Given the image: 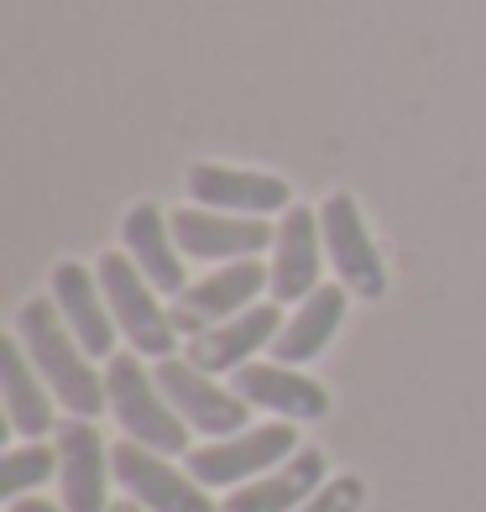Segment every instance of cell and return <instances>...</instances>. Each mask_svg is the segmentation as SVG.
<instances>
[{
	"label": "cell",
	"mask_w": 486,
	"mask_h": 512,
	"mask_svg": "<svg viewBox=\"0 0 486 512\" xmlns=\"http://www.w3.org/2000/svg\"><path fill=\"white\" fill-rule=\"evenodd\" d=\"M345 298H351L345 283H319L304 304H293V314L283 319V330L272 340V361H283V366L314 361L345 324Z\"/></svg>",
	"instance_id": "cell-18"
},
{
	"label": "cell",
	"mask_w": 486,
	"mask_h": 512,
	"mask_svg": "<svg viewBox=\"0 0 486 512\" xmlns=\"http://www.w3.org/2000/svg\"><path fill=\"white\" fill-rule=\"evenodd\" d=\"M110 512H147V507H142V502H115Z\"/></svg>",
	"instance_id": "cell-23"
},
{
	"label": "cell",
	"mask_w": 486,
	"mask_h": 512,
	"mask_svg": "<svg viewBox=\"0 0 486 512\" xmlns=\"http://www.w3.org/2000/svg\"><path fill=\"white\" fill-rule=\"evenodd\" d=\"M152 377H157V387L168 392V403L178 408V418H183V424H189L194 434H215V439H225V434L251 429V424H246V418H251V403L241 398L236 387H220L210 371H199L189 356L157 361V366H152Z\"/></svg>",
	"instance_id": "cell-5"
},
{
	"label": "cell",
	"mask_w": 486,
	"mask_h": 512,
	"mask_svg": "<svg viewBox=\"0 0 486 512\" xmlns=\"http://www.w3.org/2000/svg\"><path fill=\"white\" fill-rule=\"evenodd\" d=\"M324 481H330V465H324L319 450L304 445L293 460L277 465V471H267V476H257V481L236 486V492L220 502V512H298Z\"/></svg>",
	"instance_id": "cell-16"
},
{
	"label": "cell",
	"mask_w": 486,
	"mask_h": 512,
	"mask_svg": "<svg viewBox=\"0 0 486 512\" xmlns=\"http://www.w3.org/2000/svg\"><path fill=\"white\" fill-rule=\"evenodd\" d=\"M110 450L95 429V418L68 413L58 424V492L68 512H110L105 486H110Z\"/></svg>",
	"instance_id": "cell-11"
},
{
	"label": "cell",
	"mask_w": 486,
	"mask_h": 512,
	"mask_svg": "<svg viewBox=\"0 0 486 512\" xmlns=\"http://www.w3.org/2000/svg\"><path fill=\"white\" fill-rule=\"evenodd\" d=\"M277 330H283V309L277 304H251L236 319L210 324L204 335H194L189 340V361L199 371H210V377H220V371H241L257 351H272Z\"/></svg>",
	"instance_id": "cell-15"
},
{
	"label": "cell",
	"mask_w": 486,
	"mask_h": 512,
	"mask_svg": "<svg viewBox=\"0 0 486 512\" xmlns=\"http://www.w3.org/2000/svg\"><path fill=\"white\" fill-rule=\"evenodd\" d=\"M48 476H58V450H48L42 439L16 445V450H6V460H0V497L16 502V497L37 492Z\"/></svg>",
	"instance_id": "cell-20"
},
{
	"label": "cell",
	"mask_w": 486,
	"mask_h": 512,
	"mask_svg": "<svg viewBox=\"0 0 486 512\" xmlns=\"http://www.w3.org/2000/svg\"><path fill=\"white\" fill-rule=\"evenodd\" d=\"M319 267H324V230L319 215L304 204H293L277 220V241H272V304H304L319 288Z\"/></svg>",
	"instance_id": "cell-12"
},
{
	"label": "cell",
	"mask_w": 486,
	"mask_h": 512,
	"mask_svg": "<svg viewBox=\"0 0 486 512\" xmlns=\"http://www.w3.org/2000/svg\"><path fill=\"white\" fill-rule=\"evenodd\" d=\"M11 512H68V507H53V502H42V497H16V502H6Z\"/></svg>",
	"instance_id": "cell-22"
},
{
	"label": "cell",
	"mask_w": 486,
	"mask_h": 512,
	"mask_svg": "<svg viewBox=\"0 0 486 512\" xmlns=\"http://www.w3.org/2000/svg\"><path fill=\"white\" fill-rule=\"evenodd\" d=\"M100 288L110 298V314L121 324V335L136 356H152V361H168L178 351V324H173V309H162V293L142 277V267L131 262L126 251H105L100 262Z\"/></svg>",
	"instance_id": "cell-3"
},
{
	"label": "cell",
	"mask_w": 486,
	"mask_h": 512,
	"mask_svg": "<svg viewBox=\"0 0 486 512\" xmlns=\"http://www.w3.org/2000/svg\"><path fill=\"white\" fill-rule=\"evenodd\" d=\"M361 502H366L361 476H330L298 512H361Z\"/></svg>",
	"instance_id": "cell-21"
},
{
	"label": "cell",
	"mask_w": 486,
	"mask_h": 512,
	"mask_svg": "<svg viewBox=\"0 0 486 512\" xmlns=\"http://www.w3.org/2000/svg\"><path fill=\"white\" fill-rule=\"evenodd\" d=\"M189 199L204 209H225V215H288L293 189L277 173L257 168H225V162H194L189 168Z\"/></svg>",
	"instance_id": "cell-10"
},
{
	"label": "cell",
	"mask_w": 486,
	"mask_h": 512,
	"mask_svg": "<svg viewBox=\"0 0 486 512\" xmlns=\"http://www.w3.org/2000/svg\"><path fill=\"white\" fill-rule=\"evenodd\" d=\"M16 340L27 345V356H32V366L42 371V382L53 387V398L74 413V418H95V413H105L110 408V392H105V371H95L79 345V335L63 324V314H58V304L53 298H27L21 304V314H16Z\"/></svg>",
	"instance_id": "cell-1"
},
{
	"label": "cell",
	"mask_w": 486,
	"mask_h": 512,
	"mask_svg": "<svg viewBox=\"0 0 486 512\" xmlns=\"http://www.w3.org/2000/svg\"><path fill=\"white\" fill-rule=\"evenodd\" d=\"M0 398H6V418L16 434L27 439H42L53 434V387L42 382V371L32 366L27 345L21 340H6L0 345Z\"/></svg>",
	"instance_id": "cell-19"
},
{
	"label": "cell",
	"mask_w": 486,
	"mask_h": 512,
	"mask_svg": "<svg viewBox=\"0 0 486 512\" xmlns=\"http://www.w3.org/2000/svg\"><path fill=\"white\" fill-rule=\"evenodd\" d=\"M319 230H324V256L335 262V277L351 288V298L377 304L387 293V267H382L372 230L361 220V204L351 194H330L319 204Z\"/></svg>",
	"instance_id": "cell-6"
},
{
	"label": "cell",
	"mask_w": 486,
	"mask_h": 512,
	"mask_svg": "<svg viewBox=\"0 0 486 512\" xmlns=\"http://www.w3.org/2000/svg\"><path fill=\"white\" fill-rule=\"evenodd\" d=\"M53 304H58L63 324L79 335V345L89 356H95V361L115 356V335H121V324H115V314H110L100 272H89L84 262H58L53 267Z\"/></svg>",
	"instance_id": "cell-13"
},
{
	"label": "cell",
	"mask_w": 486,
	"mask_h": 512,
	"mask_svg": "<svg viewBox=\"0 0 486 512\" xmlns=\"http://www.w3.org/2000/svg\"><path fill=\"white\" fill-rule=\"evenodd\" d=\"M298 450V434L288 418H272V424H257V429H241V434H225V439H210V445L189 450V476L199 486H246L267 471H277L283 460H293Z\"/></svg>",
	"instance_id": "cell-4"
},
{
	"label": "cell",
	"mask_w": 486,
	"mask_h": 512,
	"mask_svg": "<svg viewBox=\"0 0 486 512\" xmlns=\"http://www.w3.org/2000/svg\"><path fill=\"white\" fill-rule=\"evenodd\" d=\"M230 387L241 392L251 408H267L288 424H314V418L330 413V392H324L314 377H304L298 366L283 361H246L241 371H230Z\"/></svg>",
	"instance_id": "cell-14"
},
{
	"label": "cell",
	"mask_w": 486,
	"mask_h": 512,
	"mask_svg": "<svg viewBox=\"0 0 486 512\" xmlns=\"http://www.w3.org/2000/svg\"><path fill=\"white\" fill-rule=\"evenodd\" d=\"M105 392H110V413L126 439H136V445H147L168 460L189 455V424L178 418L168 392L157 387V377L142 366L136 351H115L105 361Z\"/></svg>",
	"instance_id": "cell-2"
},
{
	"label": "cell",
	"mask_w": 486,
	"mask_h": 512,
	"mask_svg": "<svg viewBox=\"0 0 486 512\" xmlns=\"http://www.w3.org/2000/svg\"><path fill=\"white\" fill-rule=\"evenodd\" d=\"M173 236L178 251L194 256V262H246V256H262L277 241V225L257 215H225V209L189 204L173 215Z\"/></svg>",
	"instance_id": "cell-9"
},
{
	"label": "cell",
	"mask_w": 486,
	"mask_h": 512,
	"mask_svg": "<svg viewBox=\"0 0 486 512\" xmlns=\"http://www.w3.org/2000/svg\"><path fill=\"white\" fill-rule=\"evenodd\" d=\"M262 288H272V272L257 262V256H246V262H220L210 277H199V283H189V288L173 298V324H178V335L194 340V335L210 330V324L236 319L241 309L257 304Z\"/></svg>",
	"instance_id": "cell-7"
},
{
	"label": "cell",
	"mask_w": 486,
	"mask_h": 512,
	"mask_svg": "<svg viewBox=\"0 0 486 512\" xmlns=\"http://www.w3.org/2000/svg\"><path fill=\"white\" fill-rule=\"evenodd\" d=\"M121 241H126V256L142 267V277L157 293L178 298L189 288V277H183V251H178V236H173V215H162L157 204H136L121 220Z\"/></svg>",
	"instance_id": "cell-17"
},
{
	"label": "cell",
	"mask_w": 486,
	"mask_h": 512,
	"mask_svg": "<svg viewBox=\"0 0 486 512\" xmlns=\"http://www.w3.org/2000/svg\"><path fill=\"white\" fill-rule=\"evenodd\" d=\"M110 471L131 492V502H142L147 512H220L210 502V486H199L189 471H173L168 455L136 445V439H121L110 450Z\"/></svg>",
	"instance_id": "cell-8"
}]
</instances>
